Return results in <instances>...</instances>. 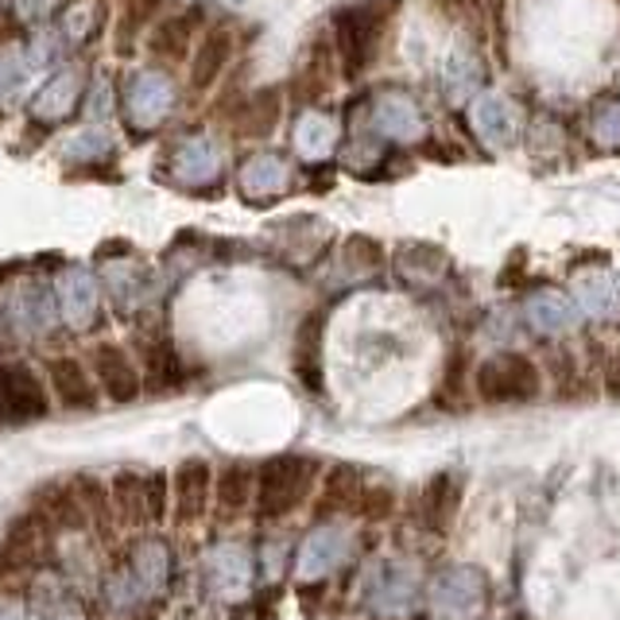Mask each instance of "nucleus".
Here are the masks:
<instances>
[{
	"mask_svg": "<svg viewBox=\"0 0 620 620\" xmlns=\"http://www.w3.org/2000/svg\"><path fill=\"white\" fill-rule=\"evenodd\" d=\"M381 35H384V12L376 0H365V4H353V9L338 12L334 47H338V58H342L345 78H361V74L373 66Z\"/></svg>",
	"mask_w": 620,
	"mask_h": 620,
	"instance_id": "nucleus-1",
	"label": "nucleus"
},
{
	"mask_svg": "<svg viewBox=\"0 0 620 620\" xmlns=\"http://www.w3.org/2000/svg\"><path fill=\"white\" fill-rule=\"evenodd\" d=\"M314 478H319V466L310 458H295V453L271 458L260 470V478H256V509H260V516H284L295 504H302Z\"/></svg>",
	"mask_w": 620,
	"mask_h": 620,
	"instance_id": "nucleus-2",
	"label": "nucleus"
},
{
	"mask_svg": "<svg viewBox=\"0 0 620 620\" xmlns=\"http://www.w3.org/2000/svg\"><path fill=\"white\" fill-rule=\"evenodd\" d=\"M485 404H527L539 396V368L524 353H496L473 376Z\"/></svg>",
	"mask_w": 620,
	"mask_h": 620,
	"instance_id": "nucleus-3",
	"label": "nucleus"
},
{
	"mask_svg": "<svg viewBox=\"0 0 620 620\" xmlns=\"http://www.w3.org/2000/svg\"><path fill=\"white\" fill-rule=\"evenodd\" d=\"M430 601L442 620H473L489 605V578L478 566H450L430 586Z\"/></svg>",
	"mask_w": 620,
	"mask_h": 620,
	"instance_id": "nucleus-4",
	"label": "nucleus"
},
{
	"mask_svg": "<svg viewBox=\"0 0 620 620\" xmlns=\"http://www.w3.org/2000/svg\"><path fill=\"white\" fill-rule=\"evenodd\" d=\"M175 105V86L163 74L143 71L125 86V117L132 128H156Z\"/></svg>",
	"mask_w": 620,
	"mask_h": 620,
	"instance_id": "nucleus-5",
	"label": "nucleus"
},
{
	"mask_svg": "<svg viewBox=\"0 0 620 620\" xmlns=\"http://www.w3.org/2000/svg\"><path fill=\"white\" fill-rule=\"evenodd\" d=\"M461 493H466V478L458 470L435 473L419 493V524L427 532H446L461 509Z\"/></svg>",
	"mask_w": 620,
	"mask_h": 620,
	"instance_id": "nucleus-6",
	"label": "nucleus"
},
{
	"mask_svg": "<svg viewBox=\"0 0 620 620\" xmlns=\"http://www.w3.org/2000/svg\"><path fill=\"white\" fill-rule=\"evenodd\" d=\"M345 550H350V535L342 532V527L334 524H322L314 527V532L307 535V543L299 547V578H327L330 570H334L338 563L345 558Z\"/></svg>",
	"mask_w": 620,
	"mask_h": 620,
	"instance_id": "nucleus-7",
	"label": "nucleus"
},
{
	"mask_svg": "<svg viewBox=\"0 0 620 620\" xmlns=\"http://www.w3.org/2000/svg\"><path fill=\"white\" fill-rule=\"evenodd\" d=\"M202 24V12L191 9V12H175V17L160 20L156 24V32L148 35V51L156 63L163 66H179L186 63V51H191L194 43V32H199Z\"/></svg>",
	"mask_w": 620,
	"mask_h": 620,
	"instance_id": "nucleus-8",
	"label": "nucleus"
},
{
	"mask_svg": "<svg viewBox=\"0 0 620 620\" xmlns=\"http://www.w3.org/2000/svg\"><path fill=\"white\" fill-rule=\"evenodd\" d=\"M0 407L12 419H40L47 411V392L32 368H0Z\"/></svg>",
	"mask_w": 620,
	"mask_h": 620,
	"instance_id": "nucleus-9",
	"label": "nucleus"
},
{
	"mask_svg": "<svg viewBox=\"0 0 620 620\" xmlns=\"http://www.w3.org/2000/svg\"><path fill=\"white\" fill-rule=\"evenodd\" d=\"M473 128L489 148H512L520 140V113L509 97L485 94L473 105Z\"/></svg>",
	"mask_w": 620,
	"mask_h": 620,
	"instance_id": "nucleus-10",
	"label": "nucleus"
},
{
	"mask_svg": "<svg viewBox=\"0 0 620 620\" xmlns=\"http://www.w3.org/2000/svg\"><path fill=\"white\" fill-rule=\"evenodd\" d=\"M210 466L202 458H191L183 461L175 470V520L179 524H194V520H202V512H206V501H210Z\"/></svg>",
	"mask_w": 620,
	"mask_h": 620,
	"instance_id": "nucleus-11",
	"label": "nucleus"
},
{
	"mask_svg": "<svg viewBox=\"0 0 620 620\" xmlns=\"http://www.w3.org/2000/svg\"><path fill=\"white\" fill-rule=\"evenodd\" d=\"M373 120L388 140H399V143L419 140V136L427 132V120H423L419 105L404 94H384L381 101H376Z\"/></svg>",
	"mask_w": 620,
	"mask_h": 620,
	"instance_id": "nucleus-12",
	"label": "nucleus"
},
{
	"mask_svg": "<svg viewBox=\"0 0 620 620\" xmlns=\"http://www.w3.org/2000/svg\"><path fill=\"white\" fill-rule=\"evenodd\" d=\"M58 307L71 327H89L97 310V279L86 268H66L58 276Z\"/></svg>",
	"mask_w": 620,
	"mask_h": 620,
	"instance_id": "nucleus-13",
	"label": "nucleus"
},
{
	"mask_svg": "<svg viewBox=\"0 0 620 620\" xmlns=\"http://www.w3.org/2000/svg\"><path fill=\"white\" fill-rule=\"evenodd\" d=\"M229 55H233V32L229 28H210L206 40L199 43V51H194V58H191V89L194 94H206V89L222 78Z\"/></svg>",
	"mask_w": 620,
	"mask_h": 620,
	"instance_id": "nucleus-14",
	"label": "nucleus"
},
{
	"mask_svg": "<svg viewBox=\"0 0 620 620\" xmlns=\"http://www.w3.org/2000/svg\"><path fill=\"white\" fill-rule=\"evenodd\" d=\"M82 101V78L78 71H63L58 78H51L47 86L35 94L32 101V117L40 120V125H55V120H66L74 109H78Z\"/></svg>",
	"mask_w": 620,
	"mask_h": 620,
	"instance_id": "nucleus-15",
	"label": "nucleus"
},
{
	"mask_svg": "<svg viewBox=\"0 0 620 620\" xmlns=\"http://www.w3.org/2000/svg\"><path fill=\"white\" fill-rule=\"evenodd\" d=\"M217 171H222V156H217L214 140H206V136H191V140L179 143L175 151V179L186 186H206L217 179Z\"/></svg>",
	"mask_w": 620,
	"mask_h": 620,
	"instance_id": "nucleus-16",
	"label": "nucleus"
},
{
	"mask_svg": "<svg viewBox=\"0 0 620 620\" xmlns=\"http://www.w3.org/2000/svg\"><path fill=\"white\" fill-rule=\"evenodd\" d=\"M128 578L140 594H160L171 578V550L160 539H140L128 558Z\"/></svg>",
	"mask_w": 620,
	"mask_h": 620,
	"instance_id": "nucleus-17",
	"label": "nucleus"
},
{
	"mask_svg": "<svg viewBox=\"0 0 620 620\" xmlns=\"http://www.w3.org/2000/svg\"><path fill=\"white\" fill-rule=\"evenodd\" d=\"M94 373H97V381L105 384V392H109L117 404H128V399H136V392H140V376H136L132 361L125 357V350H120V345H97Z\"/></svg>",
	"mask_w": 620,
	"mask_h": 620,
	"instance_id": "nucleus-18",
	"label": "nucleus"
},
{
	"mask_svg": "<svg viewBox=\"0 0 620 620\" xmlns=\"http://www.w3.org/2000/svg\"><path fill=\"white\" fill-rule=\"evenodd\" d=\"M206 574H210V589L214 594H245L248 578H253V563L240 547H217L206 558Z\"/></svg>",
	"mask_w": 620,
	"mask_h": 620,
	"instance_id": "nucleus-19",
	"label": "nucleus"
},
{
	"mask_svg": "<svg viewBox=\"0 0 620 620\" xmlns=\"http://www.w3.org/2000/svg\"><path fill=\"white\" fill-rule=\"evenodd\" d=\"M51 381H55V396L63 399V407H74V411H89L97 404V392L89 373L71 357L51 361Z\"/></svg>",
	"mask_w": 620,
	"mask_h": 620,
	"instance_id": "nucleus-20",
	"label": "nucleus"
},
{
	"mask_svg": "<svg viewBox=\"0 0 620 620\" xmlns=\"http://www.w3.org/2000/svg\"><path fill=\"white\" fill-rule=\"evenodd\" d=\"M524 314H527V322H532L535 334H547V338L566 334V330H574V322H578L574 307L555 291L532 295V299H527V307H524Z\"/></svg>",
	"mask_w": 620,
	"mask_h": 620,
	"instance_id": "nucleus-21",
	"label": "nucleus"
},
{
	"mask_svg": "<svg viewBox=\"0 0 620 620\" xmlns=\"http://www.w3.org/2000/svg\"><path fill=\"white\" fill-rule=\"evenodd\" d=\"M284 117V97L279 89H260L245 101V109L237 113V132L248 136V140H260V136H271Z\"/></svg>",
	"mask_w": 620,
	"mask_h": 620,
	"instance_id": "nucleus-22",
	"label": "nucleus"
},
{
	"mask_svg": "<svg viewBox=\"0 0 620 620\" xmlns=\"http://www.w3.org/2000/svg\"><path fill=\"white\" fill-rule=\"evenodd\" d=\"M373 609L381 612V617H404V612H411L415 605V581L407 578L404 570H396V566H388V570L376 574L373 581Z\"/></svg>",
	"mask_w": 620,
	"mask_h": 620,
	"instance_id": "nucleus-23",
	"label": "nucleus"
},
{
	"mask_svg": "<svg viewBox=\"0 0 620 620\" xmlns=\"http://www.w3.org/2000/svg\"><path fill=\"white\" fill-rule=\"evenodd\" d=\"M284 186H287V163L279 160V156H271V151L253 156V160L240 168V191H245L248 199H271V194H279Z\"/></svg>",
	"mask_w": 620,
	"mask_h": 620,
	"instance_id": "nucleus-24",
	"label": "nucleus"
},
{
	"mask_svg": "<svg viewBox=\"0 0 620 620\" xmlns=\"http://www.w3.org/2000/svg\"><path fill=\"white\" fill-rule=\"evenodd\" d=\"M338 143V125L322 113H307V117L295 125V148L307 160H327Z\"/></svg>",
	"mask_w": 620,
	"mask_h": 620,
	"instance_id": "nucleus-25",
	"label": "nucleus"
},
{
	"mask_svg": "<svg viewBox=\"0 0 620 620\" xmlns=\"http://www.w3.org/2000/svg\"><path fill=\"white\" fill-rule=\"evenodd\" d=\"M319 345H322V314H310L299 330V342H295V373L302 376L307 388H322V365H319Z\"/></svg>",
	"mask_w": 620,
	"mask_h": 620,
	"instance_id": "nucleus-26",
	"label": "nucleus"
},
{
	"mask_svg": "<svg viewBox=\"0 0 620 620\" xmlns=\"http://www.w3.org/2000/svg\"><path fill=\"white\" fill-rule=\"evenodd\" d=\"M113 509L125 524H140L148 520V478L136 473H117L113 478Z\"/></svg>",
	"mask_w": 620,
	"mask_h": 620,
	"instance_id": "nucleus-27",
	"label": "nucleus"
},
{
	"mask_svg": "<svg viewBox=\"0 0 620 620\" xmlns=\"http://www.w3.org/2000/svg\"><path fill=\"white\" fill-rule=\"evenodd\" d=\"M17 319H20V327L32 330V334L51 330V322H55V299H51L47 287L28 284L24 291L17 295Z\"/></svg>",
	"mask_w": 620,
	"mask_h": 620,
	"instance_id": "nucleus-28",
	"label": "nucleus"
},
{
	"mask_svg": "<svg viewBox=\"0 0 620 620\" xmlns=\"http://www.w3.org/2000/svg\"><path fill=\"white\" fill-rule=\"evenodd\" d=\"M361 473L350 466H338L334 473H327V485H322V509H361Z\"/></svg>",
	"mask_w": 620,
	"mask_h": 620,
	"instance_id": "nucleus-29",
	"label": "nucleus"
},
{
	"mask_svg": "<svg viewBox=\"0 0 620 620\" xmlns=\"http://www.w3.org/2000/svg\"><path fill=\"white\" fill-rule=\"evenodd\" d=\"M40 512H47L51 520H58L63 527H82L86 524V504H82L78 489L51 485L40 493Z\"/></svg>",
	"mask_w": 620,
	"mask_h": 620,
	"instance_id": "nucleus-30",
	"label": "nucleus"
},
{
	"mask_svg": "<svg viewBox=\"0 0 620 620\" xmlns=\"http://www.w3.org/2000/svg\"><path fill=\"white\" fill-rule=\"evenodd\" d=\"M470 361H466V353H450V361H446L442 368V384H438V404L442 407H466V399H470Z\"/></svg>",
	"mask_w": 620,
	"mask_h": 620,
	"instance_id": "nucleus-31",
	"label": "nucleus"
},
{
	"mask_svg": "<svg viewBox=\"0 0 620 620\" xmlns=\"http://www.w3.org/2000/svg\"><path fill=\"white\" fill-rule=\"evenodd\" d=\"M4 550H9V563H35V558L43 555V524L40 516H28V520H17L9 532V543H4Z\"/></svg>",
	"mask_w": 620,
	"mask_h": 620,
	"instance_id": "nucleus-32",
	"label": "nucleus"
},
{
	"mask_svg": "<svg viewBox=\"0 0 620 620\" xmlns=\"http://www.w3.org/2000/svg\"><path fill=\"white\" fill-rule=\"evenodd\" d=\"M160 9H163V0H125V17H120V28H117V51L120 55L132 51L136 35L156 20V12Z\"/></svg>",
	"mask_w": 620,
	"mask_h": 620,
	"instance_id": "nucleus-33",
	"label": "nucleus"
},
{
	"mask_svg": "<svg viewBox=\"0 0 620 620\" xmlns=\"http://www.w3.org/2000/svg\"><path fill=\"white\" fill-rule=\"evenodd\" d=\"M253 485L256 481L245 466H229L225 473H217V504H222L225 512L248 509V501H253Z\"/></svg>",
	"mask_w": 620,
	"mask_h": 620,
	"instance_id": "nucleus-34",
	"label": "nucleus"
},
{
	"mask_svg": "<svg viewBox=\"0 0 620 620\" xmlns=\"http://www.w3.org/2000/svg\"><path fill=\"white\" fill-rule=\"evenodd\" d=\"M148 381H151V388H156V392H171V388H179V384H183V365H179V353L171 350L168 342L151 345V353H148Z\"/></svg>",
	"mask_w": 620,
	"mask_h": 620,
	"instance_id": "nucleus-35",
	"label": "nucleus"
},
{
	"mask_svg": "<svg viewBox=\"0 0 620 620\" xmlns=\"http://www.w3.org/2000/svg\"><path fill=\"white\" fill-rule=\"evenodd\" d=\"M578 302L586 314L605 319V314H612V307H617V287H612L609 276H586V279H578Z\"/></svg>",
	"mask_w": 620,
	"mask_h": 620,
	"instance_id": "nucleus-36",
	"label": "nucleus"
},
{
	"mask_svg": "<svg viewBox=\"0 0 620 620\" xmlns=\"http://www.w3.org/2000/svg\"><path fill=\"white\" fill-rule=\"evenodd\" d=\"M299 94L307 97V101H314V97H327L330 94V55H327V47H322V43H314V55H310L307 66H302Z\"/></svg>",
	"mask_w": 620,
	"mask_h": 620,
	"instance_id": "nucleus-37",
	"label": "nucleus"
},
{
	"mask_svg": "<svg viewBox=\"0 0 620 620\" xmlns=\"http://www.w3.org/2000/svg\"><path fill=\"white\" fill-rule=\"evenodd\" d=\"M399 268H404L407 279H435L438 271L446 268V256L438 253V248H430V245H415V248H404V256H399Z\"/></svg>",
	"mask_w": 620,
	"mask_h": 620,
	"instance_id": "nucleus-38",
	"label": "nucleus"
},
{
	"mask_svg": "<svg viewBox=\"0 0 620 620\" xmlns=\"http://www.w3.org/2000/svg\"><path fill=\"white\" fill-rule=\"evenodd\" d=\"M594 140L601 148H620V101H605L594 113Z\"/></svg>",
	"mask_w": 620,
	"mask_h": 620,
	"instance_id": "nucleus-39",
	"label": "nucleus"
},
{
	"mask_svg": "<svg viewBox=\"0 0 620 620\" xmlns=\"http://www.w3.org/2000/svg\"><path fill=\"white\" fill-rule=\"evenodd\" d=\"M345 260H353L361 271H373L381 268V245L368 237H353L350 245H345Z\"/></svg>",
	"mask_w": 620,
	"mask_h": 620,
	"instance_id": "nucleus-40",
	"label": "nucleus"
},
{
	"mask_svg": "<svg viewBox=\"0 0 620 620\" xmlns=\"http://www.w3.org/2000/svg\"><path fill=\"white\" fill-rule=\"evenodd\" d=\"M361 512H365L368 520H384L392 512V489L388 485L365 489V493H361Z\"/></svg>",
	"mask_w": 620,
	"mask_h": 620,
	"instance_id": "nucleus-41",
	"label": "nucleus"
},
{
	"mask_svg": "<svg viewBox=\"0 0 620 620\" xmlns=\"http://www.w3.org/2000/svg\"><path fill=\"white\" fill-rule=\"evenodd\" d=\"M168 516V481L156 473V478H148V520H160Z\"/></svg>",
	"mask_w": 620,
	"mask_h": 620,
	"instance_id": "nucleus-42",
	"label": "nucleus"
},
{
	"mask_svg": "<svg viewBox=\"0 0 620 620\" xmlns=\"http://www.w3.org/2000/svg\"><path fill=\"white\" fill-rule=\"evenodd\" d=\"M473 66H466V58H450V66H446V82H450L453 94H466V89L473 86Z\"/></svg>",
	"mask_w": 620,
	"mask_h": 620,
	"instance_id": "nucleus-43",
	"label": "nucleus"
},
{
	"mask_svg": "<svg viewBox=\"0 0 620 620\" xmlns=\"http://www.w3.org/2000/svg\"><path fill=\"white\" fill-rule=\"evenodd\" d=\"M58 4H63V0H17V12L24 20H32V24H40V20H47Z\"/></svg>",
	"mask_w": 620,
	"mask_h": 620,
	"instance_id": "nucleus-44",
	"label": "nucleus"
},
{
	"mask_svg": "<svg viewBox=\"0 0 620 620\" xmlns=\"http://www.w3.org/2000/svg\"><path fill=\"white\" fill-rule=\"evenodd\" d=\"M105 148H109L105 132H86V136H78V140L71 143V156H94V151H105Z\"/></svg>",
	"mask_w": 620,
	"mask_h": 620,
	"instance_id": "nucleus-45",
	"label": "nucleus"
},
{
	"mask_svg": "<svg viewBox=\"0 0 620 620\" xmlns=\"http://www.w3.org/2000/svg\"><path fill=\"white\" fill-rule=\"evenodd\" d=\"M605 392H609L612 399H620V350L609 357V365H605Z\"/></svg>",
	"mask_w": 620,
	"mask_h": 620,
	"instance_id": "nucleus-46",
	"label": "nucleus"
},
{
	"mask_svg": "<svg viewBox=\"0 0 620 620\" xmlns=\"http://www.w3.org/2000/svg\"><path fill=\"white\" fill-rule=\"evenodd\" d=\"M0 620H28V617H24V609H20V605L0 601Z\"/></svg>",
	"mask_w": 620,
	"mask_h": 620,
	"instance_id": "nucleus-47",
	"label": "nucleus"
},
{
	"mask_svg": "<svg viewBox=\"0 0 620 620\" xmlns=\"http://www.w3.org/2000/svg\"><path fill=\"white\" fill-rule=\"evenodd\" d=\"M442 4H446L450 12H470V9H478L481 0H442Z\"/></svg>",
	"mask_w": 620,
	"mask_h": 620,
	"instance_id": "nucleus-48",
	"label": "nucleus"
},
{
	"mask_svg": "<svg viewBox=\"0 0 620 620\" xmlns=\"http://www.w3.org/2000/svg\"><path fill=\"white\" fill-rule=\"evenodd\" d=\"M63 4H74V0H63Z\"/></svg>",
	"mask_w": 620,
	"mask_h": 620,
	"instance_id": "nucleus-49",
	"label": "nucleus"
}]
</instances>
